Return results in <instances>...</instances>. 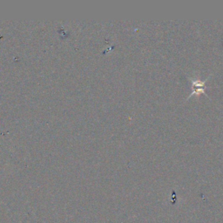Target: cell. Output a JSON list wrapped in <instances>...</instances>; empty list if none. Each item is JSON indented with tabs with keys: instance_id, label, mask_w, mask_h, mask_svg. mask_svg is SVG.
Masks as SVG:
<instances>
[{
	"instance_id": "cell-1",
	"label": "cell",
	"mask_w": 223,
	"mask_h": 223,
	"mask_svg": "<svg viewBox=\"0 0 223 223\" xmlns=\"http://www.w3.org/2000/svg\"><path fill=\"white\" fill-rule=\"evenodd\" d=\"M206 80L204 81H193V93L190 95H193L194 93L195 94H198V93H201V92H204V89H205V86H204V83H205Z\"/></svg>"
}]
</instances>
